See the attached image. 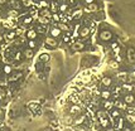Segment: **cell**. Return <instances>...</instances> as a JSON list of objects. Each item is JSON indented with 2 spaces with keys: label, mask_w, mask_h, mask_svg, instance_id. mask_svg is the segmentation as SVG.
I'll return each instance as SVG.
<instances>
[{
  "label": "cell",
  "mask_w": 135,
  "mask_h": 131,
  "mask_svg": "<svg viewBox=\"0 0 135 131\" xmlns=\"http://www.w3.org/2000/svg\"><path fill=\"white\" fill-rule=\"evenodd\" d=\"M1 114H3V112H1V110H0V115H1Z\"/></svg>",
  "instance_id": "58"
},
{
  "label": "cell",
  "mask_w": 135,
  "mask_h": 131,
  "mask_svg": "<svg viewBox=\"0 0 135 131\" xmlns=\"http://www.w3.org/2000/svg\"><path fill=\"white\" fill-rule=\"evenodd\" d=\"M9 5L12 9H15V10H19L21 8L20 5V1L19 0H9Z\"/></svg>",
  "instance_id": "16"
},
{
  "label": "cell",
  "mask_w": 135,
  "mask_h": 131,
  "mask_svg": "<svg viewBox=\"0 0 135 131\" xmlns=\"http://www.w3.org/2000/svg\"><path fill=\"white\" fill-rule=\"evenodd\" d=\"M64 124H66V125H71V124H73V118H72L71 115H68V116L64 117Z\"/></svg>",
  "instance_id": "40"
},
{
  "label": "cell",
  "mask_w": 135,
  "mask_h": 131,
  "mask_svg": "<svg viewBox=\"0 0 135 131\" xmlns=\"http://www.w3.org/2000/svg\"><path fill=\"white\" fill-rule=\"evenodd\" d=\"M1 58H3V57H1V54H0V62H1Z\"/></svg>",
  "instance_id": "55"
},
{
  "label": "cell",
  "mask_w": 135,
  "mask_h": 131,
  "mask_svg": "<svg viewBox=\"0 0 135 131\" xmlns=\"http://www.w3.org/2000/svg\"><path fill=\"white\" fill-rule=\"evenodd\" d=\"M52 20H54V22L59 23L61 22V14L59 13H52V18H50Z\"/></svg>",
  "instance_id": "37"
},
{
  "label": "cell",
  "mask_w": 135,
  "mask_h": 131,
  "mask_svg": "<svg viewBox=\"0 0 135 131\" xmlns=\"http://www.w3.org/2000/svg\"><path fill=\"white\" fill-rule=\"evenodd\" d=\"M15 37H16V34H15L14 30H10V32H8L7 34L4 35V39L7 40V42H12V40H14Z\"/></svg>",
  "instance_id": "15"
},
{
  "label": "cell",
  "mask_w": 135,
  "mask_h": 131,
  "mask_svg": "<svg viewBox=\"0 0 135 131\" xmlns=\"http://www.w3.org/2000/svg\"><path fill=\"white\" fill-rule=\"evenodd\" d=\"M68 10H70V7L66 3H62V4L58 5V11H61V13H67Z\"/></svg>",
  "instance_id": "28"
},
{
  "label": "cell",
  "mask_w": 135,
  "mask_h": 131,
  "mask_svg": "<svg viewBox=\"0 0 135 131\" xmlns=\"http://www.w3.org/2000/svg\"><path fill=\"white\" fill-rule=\"evenodd\" d=\"M0 74H1V69H0Z\"/></svg>",
  "instance_id": "59"
},
{
  "label": "cell",
  "mask_w": 135,
  "mask_h": 131,
  "mask_svg": "<svg viewBox=\"0 0 135 131\" xmlns=\"http://www.w3.org/2000/svg\"><path fill=\"white\" fill-rule=\"evenodd\" d=\"M37 35H38V33L36 32V29H29V30H27V38H28L29 40H36Z\"/></svg>",
  "instance_id": "14"
},
{
  "label": "cell",
  "mask_w": 135,
  "mask_h": 131,
  "mask_svg": "<svg viewBox=\"0 0 135 131\" xmlns=\"http://www.w3.org/2000/svg\"><path fill=\"white\" fill-rule=\"evenodd\" d=\"M54 1H57V0H54Z\"/></svg>",
  "instance_id": "60"
},
{
  "label": "cell",
  "mask_w": 135,
  "mask_h": 131,
  "mask_svg": "<svg viewBox=\"0 0 135 131\" xmlns=\"http://www.w3.org/2000/svg\"><path fill=\"white\" fill-rule=\"evenodd\" d=\"M23 56H24L27 59H32L33 56H34V52H33V49H30V48H27L25 51L23 52Z\"/></svg>",
  "instance_id": "25"
},
{
  "label": "cell",
  "mask_w": 135,
  "mask_h": 131,
  "mask_svg": "<svg viewBox=\"0 0 135 131\" xmlns=\"http://www.w3.org/2000/svg\"><path fill=\"white\" fill-rule=\"evenodd\" d=\"M49 3L47 1V0H39V3H38V8H41V9H49Z\"/></svg>",
  "instance_id": "29"
},
{
  "label": "cell",
  "mask_w": 135,
  "mask_h": 131,
  "mask_svg": "<svg viewBox=\"0 0 135 131\" xmlns=\"http://www.w3.org/2000/svg\"><path fill=\"white\" fill-rule=\"evenodd\" d=\"M57 27L59 28V30H61V32H66V33H67V32H70V30H71L70 25H67V23H61V22H59L57 24Z\"/></svg>",
  "instance_id": "21"
},
{
  "label": "cell",
  "mask_w": 135,
  "mask_h": 131,
  "mask_svg": "<svg viewBox=\"0 0 135 131\" xmlns=\"http://www.w3.org/2000/svg\"><path fill=\"white\" fill-rule=\"evenodd\" d=\"M97 9H99V7H97L95 3H92V4H88V5H86V8L83 9V11L90 14V13H95Z\"/></svg>",
  "instance_id": "7"
},
{
  "label": "cell",
  "mask_w": 135,
  "mask_h": 131,
  "mask_svg": "<svg viewBox=\"0 0 135 131\" xmlns=\"http://www.w3.org/2000/svg\"><path fill=\"white\" fill-rule=\"evenodd\" d=\"M3 40H4V35H3V34H1V33H0V43H1V42H3Z\"/></svg>",
  "instance_id": "50"
},
{
  "label": "cell",
  "mask_w": 135,
  "mask_h": 131,
  "mask_svg": "<svg viewBox=\"0 0 135 131\" xmlns=\"http://www.w3.org/2000/svg\"><path fill=\"white\" fill-rule=\"evenodd\" d=\"M28 107H29V110L32 111V112H41V107H39V105L38 103H34V102H30L28 105Z\"/></svg>",
  "instance_id": "20"
},
{
  "label": "cell",
  "mask_w": 135,
  "mask_h": 131,
  "mask_svg": "<svg viewBox=\"0 0 135 131\" xmlns=\"http://www.w3.org/2000/svg\"><path fill=\"white\" fill-rule=\"evenodd\" d=\"M83 14V10H81V9H77V10H75V11H72L71 13V16L72 19H80L81 16Z\"/></svg>",
  "instance_id": "24"
},
{
  "label": "cell",
  "mask_w": 135,
  "mask_h": 131,
  "mask_svg": "<svg viewBox=\"0 0 135 131\" xmlns=\"http://www.w3.org/2000/svg\"><path fill=\"white\" fill-rule=\"evenodd\" d=\"M99 124L101 127L107 129V127L110 126V120H109L107 117H101V118H99Z\"/></svg>",
  "instance_id": "11"
},
{
  "label": "cell",
  "mask_w": 135,
  "mask_h": 131,
  "mask_svg": "<svg viewBox=\"0 0 135 131\" xmlns=\"http://www.w3.org/2000/svg\"><path fill=\"white\" fill-rule=\"evenodd\" d=\"M3 131H10V130H8V129H4V130H3Z\"/></svg>",
  "instance_id": "54"
},
{
  "label": "cell",
  "mask_w": 135,
  "mask_h": 131,
  "mask_svg": "<svg viewBox=\"0 0 135 131\" xmlns=\"http://www.w3.org/2000/svg\"><path fill=\"white\" fill-rule=\"evenodd\" d=\"M36 32L37 33H39V34H44L46 32H47V28H46V25H42V24H38L36 28Z\"/></svg>",
  "instance_id": "33"
},
{
  "label": "cell",
  "mask_w": 135,
  "mask_h": 131,
  "mask_svg": "<svg viewBox=\"0 0 135 131\" xmlns=\"http://www.w3.org/2000/svg\"><path fill=\"white\" fill-rule=\"evenodd\" d=\"M122 90H125L128 93H131V92L134 91V86H133L131 83H130V85H129V83H124V85H122Z\"/></svg>",
  "instance_id": "32"
},
{
  "label": "cell",
  "mask_w": 135,
  "mask_h": 131,
  "mask_svg": "<svg viewBox=\"0 0 135 131\" xmlns=\"http://www.w3.org/2000/svg\"><path fill=\"white\" fill-rule=\"evenodd\" d=\"M37 11H38L37 9H32V10L29 11V15H30V16L33 18V15H36V14H37Z\"/></svg>",
  "instance_id": "47"
},
{
  "label": "cell",
  "mask_w": 135,
  "mask_h": 131,
  "mask_svg": "<svg viewBox=\"0 0 135 131\" xmlns=\"http://www.w3.org/2000/svg\"><path fill=\"white\" fill-rule=\"evenodd\" d=\"M101 83H102V86L104 87H110L111 85H113V80L110 78V77H104L102 80H101Z\"/></svg>",
  "instance_id": "23"
},
{
  "label": "cell",
  "mask_w": 135,
  "mask_h": 131,
  "mask_svg": "<svg viewBox=\"0 0 135 131\" xmlns=\"http://www.w3.org/2000/svg\"><path fill=\"white\" fill-rule=\"evenodd\" d=\"M90 34H91V28L90 27H82L80 29V37L81 38H87Z\"/></svg>",
  "instance_id": "6"
},
{
  "label": "cell",
  "mask_w": 135,
  "mask_h": 131,
  "mask_svg": "<svg viewBox=\"0 0 135 131\" xmlns=\"http://www.w3.org/2000/svg\"><path fill=\"white\" fill-rule=\"evenodd\" d=\"M100 96H101V98L105 101V100H110V98L113 97V93H111V91H109V90H104V91H101Z\"/></svg>",
  "instance_id": "13"
},
{
  "label": "cell",
  "mask_w": 135,
  "mask_h": 131,
  "mask_svg": "<svg viewBox=\"0 0 135 131\" xmlns=\"http://www.w3.org/2000/svg\"><path fill=\"white\" fill-rule=\"evenodd\" d=\"M125 127V118L122 117H119L116 118V125H115V130L116 131H121L122 129Z\"/></svg>",
  "instance_id": "4"
},
{
  "label": "cell",
  "mask_w": 135,
  "mask_h": 131,
  "mask_svg": "<svg viewBox=\"0 0 135 131\" xmlns=\"http://www.w3.org/2000/svg\"><path fill=\"white\" fill-rule=\"evenodd\" d=\"M93 1H95V0H85V4L86 5H88V4H92Z\"/></svg>",
  "instance_id": "48"
},
{
  "label": "cell",
  "mask_w": 135,
  "mask_h": 131,
  "mask_svg": "<svg viewBox=\"0 0 135 131\" xmlns=\"http://www.w3.org/2000/svg\"><path fill=\"white\" fill-rule=\"evenodd\" d=\"M8 18H10V19H16L18 18V15H19V10H15V9H10V10H8Z\"/></svg>",
  "instance_id": "19"
},
{
  "label": "cell",
  "mask_w": 135,
  "mask_h": 131,
  "mask_svg": "<svg viewBox=\"0 0 135 131\" xmlns=\"http://www.w3.org/2000/svg\"><path fill=\"white\" fill-rule=\"evenodd\" d=\"M81 114V107L78 105H72L70 109V115H80Z\"/></svg>",
  "instance_id": "17"
},
{
  "label": "cell",
  "mask_w": 135,
  "mask_h": 131,
  "mask_svg": "<svg viewBox=\"0 0 135 131\" xmlns=\"http://www.w3.org/2000/svg\"><path fill=\"white\" fill-rule=\"evenodd\" d=\"M19 1H21V3H24V1H25V0H19Z\"/></svg>",
  "instance_id": "56"
},
{
  "label": "cell",
  "mask_w": 135,
  "mask_h": 131,
  "mask_svg": "<svg viewBox=\"0 0 135 131\" xmlns=\"http://www.w3.org/2000/svg\"><path fill=\"white\" fill-rule=\"evenodd\" d=\"M110 66H111L113 68H117V67H119V62H116V61H113V62H110Z\"/></svg>",
  "instance_id": "46"
},
{
  "label": "cell",
  "mask_w": 135,
  "mask_h": 131,
  "mask_svg": "<svg viewBox=\"0 0 135 131\" xmlns=\"http://www.w3.org/2000/svg\"><path fill=\"white\" fill-rule=\"evenodd\" d=\"M46 45L47 47H49V48H56L58 45V42L56 38H53V37H47L46 38Z\"/></svg>",
  "instance_id": "3"
},
{
  "label": "cell",
  "mask_w": 135,
  "mask_h": 131,
  "mask_svg": "<svg viewBox=\"0 0 135 131\" xmlns=\"http://www.w3.org/2000/svg\"><path fill=\"white\" fill-rule=\"evenodd\" d=\"M121 131H131V130H130V129H126V127H124Z\"/></svg>",
  "instance_id": "52"
},
{
  "label": "cell",
  "mask_w": 135,
  "mask_h": 131,
  "mask_svg": "<svg viewBox=\"0 0 135 131\" xmlns=\"http://www.w3.org/2000/svg\"><path fill=\"white\" fill-rule=\"evenodd\" d=\"M114 106L119 110H126L128 109V105H126L124 101H120V100H116V101L114 102Z\"/></svg>",
  "instance_id": "12"
},
{
  "label": "cell",
  "mask_w": 135,
  "mask_h": 131,
  "mask_svg": "<svg viewBox=\"0 0 135 131\" xmlns=\"http://www.w3.org/2000/svg\"><path fill=\"white\" fill-rule=\"evenodd\" d=\"M109 116H110V118H119V117H120V110L119 109H113L111 111H110Z\"/></svg>",
  "instance_id": "22"
},
{
  "label": "cell",
  "mask_w": 135,
  "mask_h": 131,
  "mask_svg": "<svg viewBox=\"0 0 135 131\" xmlns=\"http://www.w3.org/2000/svg\"><path fill=\"white\" fill-rule=\"evenodd\" d=\"M49 7H50L49 10L52 11V13H58V5L56 4V3H52Z\"/></svg>",
  "instance_id": "39"
},
{
  "label": "cell",
  "mask_w": 135,
  "mask_h": 131,
  "mask_svg": "<svg viewBox=\"0 0 135 131\" xmlns=\"http://www.w3.org/2000/svg\"><path fill=\"white\" fill-rule=\"evenodd\" d=\"M0 86H7V82L5 81H0Z\"/></svg>",
  "instance_id": "49"
},
{
  "label": "cell",
  "mask_w": 135,
  "mask_h": 131,
  "mask_svg": "<svg viewBox=\"0 0 135 131\" xmlns=\"http://www.w3.org/2000/svg\"><path fill=\"white\" fill-rule=\"evenodd\" d=\"M114 101H111V100H105L104 101V110L107 111V112H110L111 110L114 109Z\"/></svg>",
  "instance_id": "8"
},
{
  "label": "cell",
  "mask_w": 135,
  "mask_h": 131,
  "mask_svg": "<svg viewBox=\"0 0 135 131\" xmlns=\"http://www.w3.org/2000/svg\"><path fill=\"white\" fill-rule=\"evenodd\" d=\"M49 59H50L49 54H47V53H43V54L39 56V61H41L42 63H48V62H49Z\"/></svg>",
  "instance_id": "30"
},
{
  "label": "cell",
  "mask_w": 135,
  "mask_h": 131,
  "mask_svg": "<svg viewBox=\"0 0 135 131\" xmlns=\"http://www.w3.org/2000/svg\"><path fill=\"white\" fill-rule=\"evenodd\" d=\"M122 101L125 102L126 105H133V103L135 102V96L133 95V93H126V95L124 96Z\"/></svg>",
  "instance_id": "5"
},
{
  "label": "cell",
  "mask_w": 135,
  "mask_h": 131,
  "mask_svg": "<svg viewBox=\"0 0 135 131\" xmlns=\"http://www.w3.org/2000/svg\"><path fill=\"white\" fill-rule=\"evenodd\" d=\"M100 39L102 42H110L113 39V33L110 30H101L100 32Z\"/></svg>",
  "instance_id": "1"
},
{
  "label": "cell",
  "mask_w": 135,
  "mask_h": 131,
  "mask_svg": "<svg viewBox=\"0 0 135 131\" xmlns=\"http://www.w3.org/2000/svg\"><path fill=\"white\" fill-rule=\"evenodd\" d=\"M7 3V0H0V5H3V4H5Z\"/></svg>",
  "instance_id": "51"
},
{
  "label": "cell",
  "mask_w": 135,
  "mask_h": 131,
  "mask_svg": "<svg viewBox=\"0 0 135 131\" xmlns=\"http://www.w3.org/2000/svg\"><path fill=\"white\" fill-rule=\"evenodd\" d=\"M50 19H48V18H44V16H42V15H39L38 16V23L39 24H42V25H47L48 23H49Z\"/></svg>",
  "instance_id": "34"
},
{
  "label": "cell",
  "mask_w": 135,
  "mask_h": 131,
  "mask_svg": "<svg viewBox=\"0 0 135 131\" xmlns=\"http://www.w3.org/2000/svg\"><path fill=\"white\" fill-rule=\"evenodd\" d=\"M14 32L16 35H23V32H24V30H23V28H16Z\"/></svg>",
  "instance_id": "43"
},
{
  "label": "cell",
  "mask_w": 135,
  "mask_h": 131,
  "mask_svg": "<svg viewBox=\"0 0 135 131\" xmlns=\"http://www.w3.org/2000/svg\"><path fill=\"white\" fill-rule=\"evenodd\" d=\"M44 131H50V130H49V129H47V130H44Z\"/></svg>",
  "instance_id": "57"
},
{
  "label": "cell",
  "mask_w": 135,
  "mask_h": 131,
  "mask_svg": "<svg viewBox=\"0 0 135 131\" xmlns=\"http://www.w3.org/2000/svg\"><path fill=\"white\" fill-rule=\"evenodd\" d=\"M21 56H23V53H21V52H15L14 59H15V61H20V59H21Z\"/></svg>",
  "instance_id": "42"
},
{
  "label": "cell",
  "mask_w": 135,
  "mask_h": 131,
  "mask_svg": "<svg viewBox=\"0 0 135 131\" xmlns=\"http://www.w3.org/2000/svg\"><path fill=\"white\" fill-rule=\"evenodd\" d=\"M126 58H128V62L130 64H134L135 63V49L134 48H128V51H126Z\"/></svg>",
  "instance_id": "2"
},
{
  "label": "cell",
  "mask_w": 135,
  "mask_h": 131,
  "mask_svg": "<svg viewBox=\"0 0 135 131\" xmlns=\"http://www.w3.org/2000/svg\"><path fill=\"white\" fill-rule=\"evenodd\" d=\"M85 121H86V116L85 115H81V116L76 117V118L73 120V125H75V126H80V125L83 124Z\"/></svg>",
  "instance_id": "18"
},
{
  "label": "cell",
  "mask_w": 135,
  "mask_h": 131,
  "mask_svg": "<svg viewBox=\"0 0 135 131\" xmlns=\"http://www.w3.org/2000/svg\"><path fill=\"white\" fill-rule=\"evenodd\" d=\"M96 115H97V118H101V117H107L109 116V112L105 111V110H99V111L96 112Z\"/></svg>",
  "instance_id": "35"
},
{
  "label": "cell",
  "mask_w": 135,
  "mask_h": 131,
  "mask_svg": "<svg viewBox=\"0 0 135 131\" xmlns=\"http://www.w3.org/2000/svg\"><path fill=\"white\" fill-rule=\"evenodd\" d=\"M3 71H4V73H5V74H12V73H13V68H12V66L5 64V66H4V69H3Z\"/></svg>",
  "instance_id": "38"
},
{
  "label": "cell",
  "mask_w": 135,
  "mask_h": 131,
  "mask_svg": "<svg viewBox=\"0 0 135 131\" xmlns=\"http://www.w3.org/2000/svg\"><path fill=\"white\" fill-rule=\"evenodd\" d=\"M42 67H43V63L41 62V61H38V62H37V64H36V68L38 69V71H41V69H42Z\"/></svg>",
  "instance_id": "45"
},
{
  "label": "cell",
  "mask_w": 135,
  "mask_h": 131,
  "mask_svg": "<svg viewBox=\"0 0 135 131\" xmlns=\"http://www.w3.org/2000/svg\"><path fill=\"white\" fill-rule=\"evenodd\" d=\"M23 5H24V7H27V8H29V7H32V5H33V3H32V0H25V1L23 3Z\"/></svg>",
  "instance_id": "44"
},
{
  "label": "cell",
  "mask_w": 135,
  "mask_h": 131,
  "mask_svg": "<svg viewBox=\"0 0 135 131\" xmlns=\"http://www.w3.org/2000/svg\"><path fill=\"white\" fill-rule=\"evenodd\" d=\"M21 77V73L18 72V73H13V74H10L9 76V78H8V81L9 82H15V81H18L19 78Z\"/></svg>",
  "instance_id": "26"
},
{
  "label": "cell",
  "mask_w": 135,
  "mask_h": 131,
  "mask_svg": "<svg viewBox=\"0 0 135 131\" xmlns=\"http://www.w3.org/2000/svg\"><path fill=\"white\" fill-rule=\"evenodd\" d=\"M83 48H85V44H83V42H80V40H77V42H75V43L72 44V49H73V51H76V52L82 51Z\"/></svg>",
  "instance_id": "10"
},
{
  "label": "cell",
  "mask_w": 135,
  "mask_h": 131,
  "mask_svg": "<svg viewBox=\"0 0 135 131\" xmlns=\"http://www.w3.org/2000/svg\"><path fill=\"white\" fill-rule=\"evenodd\" d=\"M41 15H42V16H44V18H48V19H50V18H52V11H50L48 8H47V9H41Z\"/></svg>",
  "instance_id": "27"
},
{
  "label": "cell",
  "mask_w": 135,
  "mask_h": 131,
  "mask_svg": "<svg viewBox=\"0 0 135 131\" xmlns=\"http://www.w3.org/2000/svg\"><path fill=\"white\" fill-rule=\"evenodd\" d=\"M68 1H70V3H75V0H68Z\"/></svg>",
  "instance_id": "53"
},
{
  "label": "cell",
  "mask_w": 135,
  "mask_h": 131,
  "mask_svg": "<svg viewBox=\"0 0 135 131\" xmlns=\"http://www.w3.org/2000/svg\"><path fill=\"white\" fill-rule=\"evenodd\" d=\"M32 22H33V18L30 16V15H27L25 18H23V25H29V24H32Z\"/></svg>",
  "instance_id": "36"
},
{
  "label": "cell",
  "mask_w": 135,
  "mask_h": 131,
  "mask_svg": "<svg viewBox=\"0 0 135 131\" xmlns=\"http://www.w3.org/2000/svg\"><path fill=\"white\" fill-rule=\"evenodd\" d=\"M125 121L129 122L130 125H134L135 124V115H133V114H128L126 117H125Z\"/></svg>",
  "instance_id": "31"
},
{
  "label": "cell",
  "mask_w": 135,
  "mask_h": 131,
  "mask_svg": "<svg viewBox=\"0 0 135 131\" xmlns=\"http://www.w3.org/2000/svg\"><path fill=\"white\" fill-rule=\"evenodd\" d=\"M49 34H50V37H53V38H56V39H57L58 37L62 34V32L59 30V28H58V27H52V28H50Z\"/></svg>",
  "instance_id": "9"
},
{
  "label": "cell",
  "mask_w": 135,
  "mask_h": 131,
  "mask_svg": "<svg viewBox=\"0 0 135 131\" xmlns=\"http://www.w3.org/2000/svg\"><path fill=\"white\" fill-rule=\"evenodd\" d=\"M36 47H37L36 40H28V48H30V49H34Z\"/></svg>",
  "instance_id": "41"
}]
</instances>
